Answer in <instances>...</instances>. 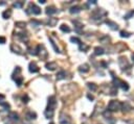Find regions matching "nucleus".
<instances>
[{
  "label": "nucleus",
  "instance_id": "f257e3e1",
  "mask_svg": "<svg viewBox=\"0 0 134 124\" xmlns=\"http://www.w3.org/2000/svg\"><path fill=\"white\" fill-rule=\"evenodd\" d=\"M37 54L41 57V60H46V58H47L48 53L46 51L44 45H38L37 46Z\"/></svg>",
  "mask_w": 134,
  "mask_h": 124
},
{
  "label": "nucleus",
  "instance_id": "f03ea898",
  "mask_svg": "<svg viewBox=\"0 0 134 124\" xmlns=\"http://www.w3.org/2000/svg\"><path fill=\"white\" fill-rule=\"evenodd\" d=\"M120 106H121V103L119 101H117V100H111L108 104V110L111 112H116L120 110Z\"/></svg>",
  "mask_w": 134,
  "mask_h": 124
},
{
  "label": "nucleus",
  "instance_id": "7ed1b4c3",
  "mask_svg": "<svg viewBox=\"0 0 134 124\" xmlns=\"http://www.w3.org/2000/svg\"><path fill=\"white\" fill-rule=\"evenodd\" d=\"M105 15H106V11H104L102 8H98V9L94 10V11L92 13L91 18H92L93 20H101L102 17L105 16Z\"/></svg>",
  "mask_w": 134,
  "mask_h": 124
},
{
  "label": "nucleus",
  "instance_id": "20e7f679",
  "mask_svg": "<svg viewBox=\"0 0 134 124\" xmlns=\"http://www.w3.org/2000/svg\"><path fill=\"white\" fill-rule=\"evenodd\" d=\"M28 9H31V11L34 15H40L41 14V8L35 3H30V8Z\"/></svg>",
  "mask_w": 134,
  "mask_h": 124
},
{
  "label": "nucleus",
  "instance_id": "39448f33",
  "mask_svg": "<svg viewBox=\"0 0 134 124\" xmlns=\"http://www.w3.org/2000/svg\"><path fill=\"white\" fill-rule=\"evenodd\" d=\"M118 64H119L120 68L123 69V70L129 67V63H128V61H127L126 57H119V58H118Z\"/></svg>",
  "mask_w": 134,
  "mask_h": 124
},
{
  "label": "nucleus",
  "instance_id": "423d86ee",
  "mask_svg": "<svg viewBox=\"0 0 134 124\" xmlns=\"http://www.w3.org/2000/svg\"><path fill=\"white\" fill-rule=\"evenodd\" d=\"M28 70H30L31 73H37V72H39V67L37 66V64L35 62H32L28 65Z\"/></svg>",
  "mask_w": 134,
  "mask_h": 124
},
{
  "label": "nucleus",
  "instance_id": "0eeeda50",
  "mask_svg": "<svg viewBox=\"0 0 134 124\" xmlns=\"http://www.w3.org/2000/svg\"><path fill=\"white\" fill-rule=\"evenodd\" d=\"M57 106V101H56V97L55 96H50L48 98V109H52L55 110V108Z\"/></svg>",
  "mask_w": 134,
  "mask_h": 124
},
{
  "label": "nucleus",
  "instance_id": "6e6552de",
  "mask_svg": "<svg viewBox=\"0 0 134 124\" xmlns=\"http://www.w3.org/2000/svg\"><path fill=\"white\" fill-rule=\"evenodd\" d=\"M59 122H60V124H68L70 122V119H69V117L66 116L65 114H61V116L59 118Z\"/></svg>",
  "mask_w": 134,
  "mask_h": 124
},
{
  "label": "nucleus",
  "instance_id": "1a4fd4ad",
  "mask_svg": "<svg viewBox=\"0 0 134 124\" xmlns=\"http://www.w3.org/2000/svg\"><path fill=\"white\" fill-rule=\"evenodd\" d=\"M11 50L13 52H15V53H17V54H22V49L16 44H12L11 45Z\"/></svg>",
  "mask_w": 134,
  "mask_h": 124
},
{
  "label": "nucleus",
  "instance_id": "9d476101",
  "mask_svg": "<svg viewBox=\"0 0 134 124\" xmlns=\"http://www.w3.org/2000/svg\"><path fill=\"white\" fill-rule=\"evenodd\" d=\"M45 67H46V69H47V70L54 71V70H56L58 68V65L55 62H49V63H47V64L45 65Z\"/></svg>",
  "mask_w": 134,
  "mask_h": 124
},
{
  "label": "nucleus",
  "instance_id": "9b49d317",
  "mask_svg": "<svg viewBox=\"0 0 134 124\" xmlns=\"http://www.w3.org/2000/svg\"><path fill=\"white\" fill-rule=\"evenodd\" d=\"M79 71L81 73H87L89 71V65L88 64H83L81 65L80 68H79Z\"/></svg>",
  "mask_w": 134,
  "mask_h": 124
},
{
  "label": "nucleus",
  "instance_id": "f8f14e48",
  "mask_svg": "<svg viewBox=\"0 0 134 124\" xmlns=\"http://www.w3.org/2000/svg\"><path fill=\"white\" fill-rule=\"evenodd\" d=\"M54 114H55V110H52V109H46V111H45V113H44V115H45V117L46 118H52L54 117Z\"/></svg>",
  "mask_w": 134,
  "mask_h": 124
},
{
  "label": "nucleus",
  "instance_id": "ddd939ff",
  "mask_svg": "<svg viewBox=\"0 0 134 124\" xmlns=\"http://www.w3.org/2000/svg\"><path fill=\"white\" fill-rule=\"evenodd\" d=\"M116 81L118 82V86H120V88L123 89L124 91H128L129 90V85L127 84V82H125V81H121V80H119V79H116Z\"/></svg>",
  "mask_w": 134,
  "mask_h": 124
},
{
  "label": "nucleus",
  "instance_id": "4468645a",
  "mask_svg": "<svg viewBox=\"0 0 134 124\" xmlns=\"http://www.w3.org/2000/svg\"><path fill=\"white\" fill-rule=\"evenodd\" d=\"M9 118L11 120H13V121H19V115L17 114L16 112H12V113H10Z\"/></svg>",
  "mask_w": 134,
  "mask_h": 124
},
{
  "label": "nucleus",
  "instance_id": "2eb2a0df",
  "mask_svg": "<svg viewBox=\"0 0 134 124\" xmlns=\"http://www.w3.org/2000/svg\"><path fill=\"white\" fill-rule=\"evenodd\" d=\"M17 35H18V38L22 41V42H27V41H28L27 34L24 33V32H19V33H17Z\"/></svg>",
  "mask_w": 134,
  "mask_h": 124
},
{
  "label": "nucleus",
  "instance_id": "dca6fc26",
  "mask_svg": "<svg viewBox=\"0 0 134 124\" xmlns=\"http://www.w3.org/2000/svg\"><path fill=\"white\" fill-rule=\"evenodd\" d=\"M107 25L112 29V30H116V29H118V25L116 24V23H114L113 21H107Z\"/></svg>",
  "mask_w": 134,
  "mask_h": 124
},
{
  "label": "nucleus",
  "instance_id": "f3484780",
  "mask_svg": "<svg viewBox=\"0 0 134 124\" xmlns=\"http://www.w3.org/2000/svg\"><path fill=\"white\" fill-rule=\"evenodd\" d=\"M57 23H58V19H57V18H49L47 24H48V26H50V27H54V26L57 25Z\"/></svg>",
  "mask_w": 134,
  "mask_h": 124
},
{
  "label": "nucleus",
  "instance_id": "a211bd4d",
  "mask_svg": "<svg viewBox=\"0 0 134 124\" xmlns=\"http://www.w3.org/2000/svg\"><path fill=\"white\" fill-rule=\"evenodd\" d=\"M12 78H13L15 81H16V84H17V86H18V87H20L21 85H22V81H23V77H21V76H13V77H12Z\"/></svg>",
  "mask_w": 134,
  "mask_h": 124
},
{
  "label": "nucleus",
  "instance_id": "6ab92c4d",
  "mask_svg": "<svg viewBox=\"0 0 134 124\" xmlns=\"http://www.w3.org/2000/svg\"><path fill=\"white\" fill-rule=\"evenodd\" d=\"M64 78H66V72H65V71H60V72H58L57 79L61 80V79H64Z\"/></svg>",
  "mask_w": 134,
  "mask_h": 124
},
{
  "label": "nucleus",
  "instance_id": "aec40b11",
  "mask_svg": "<svg viewBox=\"0 0 134 124\" xmlns=\"http://www.w3.org/2000/svg\"><path fill=\"white\" fill-rule=\"evenodd\" d=\"M104 49L102 48V47H95L94 48V54L95 55H103L104 54Z\"/></svg>",
  "mask_w": 134,
  "mask_h": 124
},
{
  "label": "nucleus",
  "instance_id": "412c9836",
  "mask_svg": "<svg viewBox=\"0 0 134 124\" xmlns=\"http://www.w3.org/2000/svg\"><path fill=\"white\" fill-rule=\"evenodd\" d=\"M55 13H57V8L55 6H48L47 8H46V14L47 15H52Z\"/></svg>",
  "mask_w": 134,
  "mask_h": 124
},
{
  "label": "nucleus",
  "instance_id": "4be33fe9",
  "mask_svg": "<svg viewBox=\"0 0 134 124\" xmlns=\"http://www.w3.org/2000/svg\"><path fill=\"white\" fill-rule=\"evenodd\" d=\"M26 118H27V119H36V118H37V114L36 113H35V112H27V114H26Z\"/></svg>",
  "mask_w": 134,
  "mask_h": 124
},
{
  "label": "nucleus",
  "instance_id": "5701e85b",
  "mask_svg": "<svg viewBox=\"0 0 134 124\" xmlns=\"http://www.w3.org/2000/svg\"><path fill=\"white\" fill-rule=\"evenodd\" d=\"M69 11H70V14H78L81 11V7L79 6V5H75V6H72Z\"/></svg>",
  "mask_w": 134,
  "mask_h": 124
},
{
  "label": "nucleus",
  "instance_id": "b1692460",
  "mask_svg": "<svg viewBox=\"0 0 134 124\" xmlns=\"http://www.w3.org/2000/svg\"><path fill=\"white\" fill-rule=\"evenodd\" d=\"M11 16H12V9L4 10L3 13H2V18H3V19H9Z\"/></svg>",
  "mask_w": 134,
  "mask_h": 124
},
{
  "label": "nucleus",
  "instance_id": "393cba45",
  "mask_svg": "<svg viewBox=\"0 0 134 124\" xmlns=\"http://www.w3.org/2000/svg\"><path fill=\"white\" fill-rule=\"evenodd\" d=\"M87 87H88V89L91 90L92 92H94V91L97 90V86L95 84H93V82H88V84H87Z\"/></svg>",
  "mask_w": 134,
  "mask_h": 124
},
{
  "label": "nucleus",
  "instance_id": "a878e982",
  "mask_svg": "<svg viewBox=\"0 0 134 124\" xmlns=\"http://www.w3.org/2000/svg\"><path fill=\"white\" fill-rule=\"evenodd\" d=\"M60 29H61L63 32H70V30H71V29L69 28V26H67V25H65V24H62V25L60 26Z\"/></svg>",
  "mask_w": 134,
  "mask_h": 124
},
{
  "label": "nucleus",
  "instance_id": "bb28decb",
  "mask_svg": "<svg viewBox=\"0 0 134 124\" xmlns=\"http://www.w3.org/2000/svg\"><path fill=\"white\" fill-rule=\"evenodd\" d=\"M49 39V42L51 43V46L54 47V49H55V51L56 52H60V50H59V48H58V46L56 45V43H55V41L52 40V38H48Z\"/></svg>",
  "mask_w": 134,
  "mask_h": 124
},
{
  "label": "nucleus",
  "instance_id": "cd10ccee",
  "mask_svg": "<svg viewBox=\"0 0 134 124\" xmlns=\"http://www.w3.org/2000/svg\"><path fill=\"white\" fill-rule=\"evenodd\" d=\"M131 35L130 32H128V31H125V30H121L120 31V37L121 38H129Z\"/></svg>",
  "mask_w": 134,
  "mask_h": 124
},
{
  "label": "nucleus",
  "instance_id": "c85d7f7f",
  "mask_svg": "<svg viewBox=\"0 0 134 124\" xmlns=\"http://www.w3.org/2000/svg\"><path fill=\"white\" fill-rule=\"evenodd\" d=\"M70 41H71V42L72 43H75V44H81V43H82V42H81V40L79 39V38H77V37H71L70 38Z\"/></svg>",
  "mask_w": 134,
  "mask_h": 124
},
{
  "label": "nucleus",
  "instance_id": "c756f323",
  "mask_svg": "<svg viewBox=\"0 0 134 124\" xmlns=\"http://www.w3.org/2000/svg\"><path fill=\"white\" fill-rule=\"evenodd\" d=\"M133 16H134V9L130 10V11H129V13H128L127 15H125V17H124V18H125L126 20H128V19H130V18H131V17H133Z\"/></svg>",
  "mask_w": 134,
  "mask_h": 124
},
{
  "label": "nucleus",
  "instance_id": "7c9ffc66",
  "mask_svg": "<svg viewBox=\"0 0 134 124\" xmlns=\"http://www.w3.org/2000/svg\"><path fill=\"white\" fill-rule=\"evenodd\" d=\"M15 25L17 27H20V28H24L26 26V23L25 22H16L15 23Z\"/></svg>",
  "mask_w": 134,
  "mask_h": 124
},
{
  "label": "nucleus",
  "instance_id": "2f4dec72",
  "mask_svg": "<svg viewBox=\"0 0 134 124\" xmlns=\"http://www.w3.org/2000/svg\"><path fill=\"white\" fill-rule=\"evenodd\" d=\"M23 4H24V2H23V1H19V2H17V1H16V2L14 3V6L17 7V8H22Z\"/></svg>",
  "mask_w": 134,
  "mask_h": 124
},
{
  "label": "nucleus",
  "instance_id": "473e14b6",
  "mask_svg": "<svg viewBox=\"0 0 134 124\" xmlns=\"http://www.w3.org/2000/svg\"><path fill=\"white\" fill-rule=\"evenodd\" d=\"M87 49H88V46L83 44V43H81L80 44V50H83V51H86Z\"/></svg>",
  "mask_w": 134,
  "mask_h": 124
},
{
  "label": "nucleus",
  "instance_id": "72a5a7b5",
  "mask_svg": "<svg viewBox=\"0 0 134 124\" xmlns=\"http://www.w3.org/2000/svg\"><path fill=\"white\" fill-rule=\"evenodd\" d=\"M73 23H74V24H75V25H77V26H75V27H77V29H78V31H79V28H82V27H83V25H82V24H81V23H79L78 21H73Z\"/></svg>",
  "mask_w": 134,
  "mask_h": 124
},
{
  "label": "nucleus",
  "instance_id": "f704fd0d",
  "mask_svg": "<svg viewBox=\"0 0 134 124\" xmlns=\"http://www.w3.org/2000/svg\"><path fill=\"white\" fill-rule=\"evenodd\" d=\"M22 100H23V102H24V103H27L28 100H30V98H28L27 95H24V96H23V98H22Z\"/></svg>",
  "mask_w": 134,
  "mask_h": 124
},
{
  "label": "nucleus",
  "instance_id": "c9c22d12",
  "mask_svg": "<svg viewBox=\"0 0 134 124\" xmlns=\"http://www.w3.org/2000/svg\"><path fill=\"white\" fill-rule=\"evenodd\" d=\"M5 42H7V39L4 37H0V44H4Z\"/></svg>",
  "mask_w": 134,
  "mask_h": 124
},
{
  "label": "nucleus",
  "instance_id": "e433bc0d",
  "mask_svg": "<svg viewBox=\"0 0 134 124\" xmlns=\"http://www.w3.org/2000/svg\"><path fill=\"white\" fill-rule=\"evenodd\" d=\"M32 24L36 25V26H40V22H38V21H36V20H33V21H32Z\"/></svg>",
  "mask_w": 134,
  "mask_h": 124
},
{
  "label": "nucleus",
  "instance_id": "4c0bfd02",
  "mask_svg": "<svg viewBox=\"0 0 134 124\" xmlns=\"http://www.w3.org/2000/svg\"><path fill=\"white\" fill-rule=\"evenodd\" d=\"M4 99H5L4 95H2V94H0V104H1V103L4 101Z\"/></svg>",
  "mask_w": 134,
  "mask_h": 124
},
{
  "label": "nucleus",
  "instance_id": "58836bf2",
  "mask_svg": "<svg viewBox=\"0 0 134 124\" xmlns=\"http://www.w3.org/2000/svg\"><path fill=\"white\" fill-rule=\"evenodd\" d=\"M89 4H96V0H90V1H88Z\"/></svg>",
  "mask_w": 134,
  "mask_h": 124
},
{
  "label": "nucleus",
  "instance_id": "ea45409f",
  "mask_svg": "<svg viewBox=\"0 0 134 124\" xmlns=\"http://www.w3.org/2000/svg\"><path fill=\"white\" fill-rule=\"evenodd\" d=\"M87 97H88V99H90V100H93V96L90 95V94H88V95H87Z\"/></svg>",
  "mask_w": 134,
  "mask_h": 124
},
{
  "label": "nucleus",
  "instance_id": "a19ab883",
  "mask_svg": "<svg viewBox=\"0 0 134 124\" xmlns=\"http://www.w3.org/2000/svg\"><path fill=\"white\" fill-rule=\"evenodd\" d=\"M39 2H40V3H42V4H44L46 1H45V0H39Z\"/></svg>",
  "mask_w": 134,
  "mask_h": 124
},
{
  "label": "nucleus",
  "instance_id": "79ce46f5",
  "mask_svg": "<svg viewBox=\"0 0 134 124\" xmlns=\"http://www.w3.org/2000/svg\"><path fill=\"white\" fill-rule=\"evenodd\" d=\"M132 61L134 62V53H133V54H132Z\"/></svg>",
  "mask_w": 134,
  "mask_h": 124
},
{
  "label": "nucleus",
  "instance_id": "37998d69",
  "mask_svg": "<svg viewBox=\"0 0 134 124\" xmlns=\"http://www.w3.org/2000/svg\"><path fill=\"white\" fill-rule=\"evenodd\" d=\"M49 124H54V123H49Z\"/></svg>",
  "mask_w": 134,
  "mask_h": 124
}]
</instances>
